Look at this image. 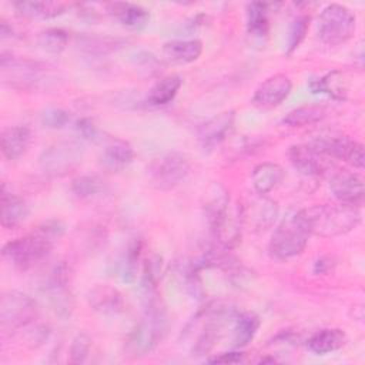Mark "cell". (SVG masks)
Returning <instances> with one entry per match:
<instances>
[{
	"instance_id": "1",
	"label": "cell",
	"mask_w": 365,
	"mask_h": 365,
	"mask_svg": "<svg viewBox=\"0 0 365 365\" xmlns=\"http://www.w3.org/2000/svg\"><path fill=\"white\" fill-rule=\"evenodd\" d=\"M237 317V311L230 304L211 302L204 307L187 324L181 338L188 344L192 355L208 354L222 335V329Z\"/></svg>"
},
{
	"instance_id": "2",
	"label": "cell",
	"mask_w": 365,
	"mask_h": 365,
	"mask_svg": "<svg viewBox=\"0 0 365 365\" xmlns=\"http://www.w3.org/2000/svg\"><path fill=\"white\" fill-rule=\"evenodd\" d=\"M66 225L58 220H50L36 231L7 242L3 247V257L16 268L26 271L41 262L51 251L56 238L61 237Z\"/></svg>"
},
{
	"instance_id": "3",
	"label": "cell",
	"mask_w": 365,
	"mask_h": 365,
	"mask_svg": "<svg viewBox=\"0 0 365 365\" xmlns=\"http://www.w3.org/2000/svg\"><path fill=\"white\" fill-rule=\"evenodd\" d=\"M309 234L332 238L348 234L361 222V211L348 204H317L298 210Z\"/></svg>"
},
{
	"instance_id": "4",
	"label": "cell",
	"mask_w": 365,
	"mask_h": 365,
	"mask_svg": "<svg viewBox=\"0 0 365 365\" xmlns=\"http://www.w3.org/2000/svg\"><path fill=\"white\" fill-rule=\"evenodd\" d=\"M168 321L164 307L155 298V294L145 297V308L141 319L130 334L128 346L135 355L151 352L167 332Z\"/></svg>"
},
{
	"instance_id": "5",
	"label": "cell",
	"mask_w": 365,
	"mask_h": 365,
	"mask_svg": "<svg viewBox=\"0 0 365 365\" xmlns=\"http://www.w3.org/2000/svg\"><path fill=\"white\" fill-rule=\"evenodd\" d=\"M0 67L4 84L17 90H40L54 80L46 64L29 58L13 57L11 54L7 57L4 51L1 53Z\"/></svg>"
},
{
	"instance_id": "6",
	"label": "cell",
	"mask_w": 365,
	"mask_h": 365,
	"mask_svg": "<svg viewBox=\"0 0 365 365\" xmlns=\"http://www.w3.org/2000/svg\"><path fill=\"white\" fill-rule=\"evenodd\" d=\"M309 235L311 234L304 224L299 211L288 214L271 237L269 252L279 261L294 258L305 250Z\"/></svg>"
},
{
	"instance_id": "7",
	"label": "cell",
	"mask_w": 365,
	"mask_h": 365,
	"mask_svg": "<svg viewBox=\"0 0 365 365\" xmlns=\"http://www.w3.org/2000/svg\"><path fill=\"white\" fill-rule=\"evenodd\" d=\"M355 27L356 20L354 13L342 4H328L319 14L318 34L328 46H338L349 40Z\"/></svg>"
},
{
	"instance_id": "8",
	"label": "cell",
	"mask_w": 365,
	"mask_h": 365,
	"mask_svg": "<svg viewBox=\"0 0 365 365\" xmlns=\"http://www.w3.org/2000/svg\"><path fill=\"white\" fill-rule=\"evenodd\" d=\"M84 157V148L78 141H58L41 151L38 167L48 177H64L74 171Z\"/></svg>"
},
{
	"instance_id": "9",
	"label": "cell",
	"mask_w": 365,
	"mask_h": 365,
	"mask_svg": "<svg viewBox=\"0 0 365 365\" xmlns=\"http://www.w3.org/2000/svg\"><path fill=\"white\" fill-rule=\"evenodd\" d=\"M37 315V305L33 298L20 291H7L0 299V322L3 329L27 327Z\"/></svg>"
},
{
	"instance_id": "10",
	"label": "cell",
	"mask_w": 365,
	"mask_h": 365,
	"mask_svg": "<svg viewBox=\"0 0 365 365\" xmlns=\"http://www.w3.org/2000/svg\"><path fill=\"white\" fill-rule=\"evenodd\" d=\"M41 289L58 317L67 318L71 315L73 297L68 288V271L64 264H58L47 272Z\"/></svg>"
},
{
	"instance_id": "11",
	"label": "cell",
	"mask_w": 365,
	"mask_h": 365,
	"mask_svg": "<svg viewBox=\"0 0 365 365\" xmlns=\"http://www.w3.org/2000/svg\"><path fill=\"white\" fill-rule=\"evenodd\" d=\"M309 145L322 154L324 157L338 158L342 160L356 168H364L365 164V154H364V145L352 140L349 137L335 135V137H318Z\"/></svg>"
},
{
	"instance_id": "12",
	"label": "cell",
	"mask_w": 365,
	"mask_h": 365,
	"mask_svg": "<svg viewBox=\"0 0 365 365\" xmlns=\"http://www.w3.org/2000/svg\"><path fill=\"white\" fill-rule=\"evenodd\" d=\"M188 173V158L180 151H171L155 161L151 168V180L158 190H171L182 182Z\"/></svg>"
},
{
	"instance_id": "13",
	"label": "cell",
	"mask_w": 365,
	"mask_h": 365,
	"mask_svg": "<svg viewBox=\"0 0 365 365\" xmlns=\"http://www.w3.org/2000/svg\"><path fill=\"white\" fill-rule=\"evenodd\" d=\"M292 81L287 74L277 73L265 78L252 96V104L258 108L269 110L278 107L291 93Z\"/></svg>"
},
{
	"instance_id": "14",
	"label": "cell",
	"mask_w": 365,
	"mask_h": 365,
	"mask_svg": "<svg viewBox=\"0 0 365 365\" xmlns=\"http://www.w3.org/2000/svg\"><path fill=\"white\" fill-rule=\"evenodd\" d=\"M329 190L338 202L358 207L365 194L362 178L348 170H338L331 175Z\"/></svg>"
},
{
	"instance_id": "15",
	"label": "cell",
	"mask_w": 365,
	"mask_h": 365,
	"mask_svg": "<svg viewBox=\"0 0 365 365\" xmlns=\"http://www.w3.org/2000/svg\"><path fill=\"white\" fill-rule=\"evenodd\" d=\"M278 217V204L277 201L267 198L265 194H259V197L251 200L248 205H242V221L244 227H250V230L259 232L269 228Z\"/></svg>"
},
{
	"instance_id": "16",
	"label": "cell",
	"mask_w": 365,
	"mask_h": 365,
	"mask_svg": "<svg viewBox=\"0 0 365 365\" xmlns=\"http://www.w3.org/2000/svg\"><path fill=\"white\" fill-rule=\"evenodd\" d=\"M235 114L232 110L222 111L208 121H205L198 130V140L204 150H212L220 145L230 134L234 125Z\"/></svg>"
},
{
	"instance_id": "17",
	"label": "cell",
	"mask_w": 365,
	"mask_h": 365,
	"mask_svg": "<svg viewBox=\"0 0 365 365\" xmlns=\"http://www.w3.org/2000/svg\"><path fill=\"white\" fill-rule=\"evenodd\" d=\"M288 157L292 167L302 175L318 177L327 170L324 155L315 151L309 144L292 145L288 151Z\"/></svg>"
},
{
	"instance_id": "18",
	"label": "cell",
	"mask_w": 365,
	"mask_h": 365,
	"mask_svg": "<svg viewBox=\"0 0 365 365\" xmlns=\"http://www.w3.org/2000/svg\"><path fill=\"white\" fill-rule=\"evenodd\" d=\"M87 301L90 307L103 315H117L124 309L121 292L108 285H97L88 291Z\"/></svg>"
},
{
	"instance_id": "19",
	"label": "cell",
	"mask_w": 365,
	"mask_h": 365,
	"mask_svg": "<svg viewBox=\"0 0 365 365\" xmlns=\"http://www.w3.org/2000/svg\"><path fill=\"white\" fill-rule=\"evenodd\" d=\"M134 160V150L128 141L114 138L110 140L101 153L100 163L101 165L113 173L127 168Z\"/></svg>"
},
{
	"instance_id": "20",
	"label": "cell",
	"mask_w": 365,
	"mask_h": 365,
	"mask_svg": "<svg viewBox=\"0 0 365 365\" xmlns=\"http://www.w3.org/2000/svg\"><path fill=\"white\" fill-rule=\"evenodd\" d=\"M1 153L7 160H19L31 143V131L26 125H11L1 131Z\"/></svg>"
},
{
	"instance_id": "21",
	"label": "cell",
	"mask_w": 365,
	"mask_h": 365,
	"mask_svg": "<svg viewBox=\"0 0 365 365\" xmlns=\"http://www.w3.org/2000/svg\"><path fill=\"white\" fill-rule=\"evenodd\" d=\"M29 217L27 202L17 194L7 191L6 185L1 187V225L4 228L19 227Z\"/></svg>"
},
{
	"instance_id": "22",
	"label": "cell",
	"mask_w": 365,
	"mask_h": 365,
	"mask_svg": "<svg viewBox=\"0 0 365 365\" xmlns=\"http://www.w3.org/2000/svg\"><path fill=\"white\" fill-rule=\"evenodd\" d=\"M285 178L284 168L277 163H259L254 167L251 180L252 187L258 194H268L275 190Z\"/></svg>"
},
{
	"instance_id": "23",
	"label": "cell",
	"mask_w": 365,
	"mask_h": 365,
	"mask_svg": "<svg viewBox=\"0 0 365 365\" xmlns=\"http://www.w3.org/2000/svg\"><path fill=\"white\" fill-rule=\"evenodd\" d=\"M204 200H205L204 201V212H205L208 225L211 228L218 222V220L228 210V207L231 204L230 194L224 185H221L220 182H212L208 185Z\"/></svg>"
},
{
	"instance_id": "24",
	"label": "cell",
	"mask_w": 365,
	"mask_h": 365,
	"mask_svg": "<svg viewBox=\"0 0 365 365\" xmlns=\"http://www.w3.org/2000/svg\"><path fill=\"white\" fill-rule=\"evenodd\" d=\"M108 13L123 26L133 30H141L150 21L148 10L134 3H111L108 4Z\"/></svg>"
},
{
	"instance_id": "25",
	"label": "cell",
	"mask_w": 365,
	"mask_h": 365,
	"mask_svg": "<svg viewBox=\"0 0 365 365\" xmlns=\"http://www.w3.org/2000/svg\"><path fill=\"white\" fill-rule=\"evenodd\" d=\"M346 334L339 328H324L311 335L308 349L315 355H325L341 349L346 344Z\"/></svg>"
},
{
	"instance_id": "26",
	"label": "cell",
	"mask_w": 365,
	"mask_h": 365,
	"mask_svg": "<svg viewBox=\"0 0 365 365\" xmlns=\"http://www.w3.org/2000/svg\"><path fill=\"white\" fill-rule=\"evenodd\" d=\"M163 53L167 58L178 64H188L195 61L202 53V43L197 38L173 40L163 46Z\"/></svg>"
},
{
	"instance_id": "27",
	"label": "cell",
	"mask_w": 365,
	"mask_h": 365,
	"mask_svg": "<svg viewBox=\"0 0 365 365\" xmlns=\"http://www.w3.org/2000/svg\"><path fill=\"white\" fill-rule=\"evenodd\" d=\"M261 325L259 317L252 311H245L237 314L232 321V346L244 348L255 336Z\"/></svg>"
},
{
	"instance_id": "28",
	"label": "cell",
	"mask_w": 365,
	"mask_h": 365,
	"mask_svg": "<svg viewBox=\"0 0 365 365\" xmlns=\"http://www.w3.org/2000/svg\"><path fill=\"white\" fill-rule=\"evenodd\" d=\"M13 7L24 17L41 20L58 17L67 10V4L61 1H17Z\"/></svg>"
},
{
	"instance_id": "29",
	"label": "cell",
	"mask_w": 365,
	"mask_h": 365,
	"mask_svg": "<svg viewBox=\"0 0 365 365\" xmlns=\"http://www.w3.org/2000/svg\"><path fill=\"white\" fill-rule=\"evenodd\" d=\"M182 86V78L178 74H170L157 81L148 91L147 101L151 106H165L174 100Z\"/></svg>"
},
{
	"instance_id": "30",
	"label": "cell",
	"mask_w": 365,
	"mask_h": 365,
	"mask_svg": "<svg viewBox=\"0 0 365 365\" xmlns=\"http://www.w3.org/2000/svg\"><path fill=\"white\" fill-rule=\"evenodd\" d=\"M327 115L325 107L319 104H307L291 110L282 118V124L287 127H305L321 121Z\"/></svg>"
},
{
	"instance_id": "31",
	"label": "cell",
	"mask_w": 365,
	"mask_h": 365,
	"mask_svg": "<svg viewBox=\"0 0 365 365\" xmlns=\"http://www.w3.org/2000/svg\"><path fill=\"white\" fill-rule=\"evenodd\" d=\"M309 90L315 94H328L336 100L345 98L346 93V87L342 84V74L339 71H332L321 78L312 80L309 83Z\"/></svg>"
},
{
	"instance_id": "32",
	"label": "cell",
	"mask_w": 365,
	"mask_h": 365,
	"mask_svg": "<svg viewBox=\"0 0 365 365\" xmlns=\"http://www.w3.org/2000/svg\"><path fill=\"white\" fill-rule=\"evenodd\" d=\"M268 4L251 3L247 9V27L248 33L254 37H264L268 31Z\"/></svg>"
},
{
	"instance_id": "33",
	"label": "cell",
	"mask_w": 365,
	"mask_h": 365,
	"mask_svg": "<svg viewBox=\"0 0 365 365\" xmlns=\"http://www.w3.org/2000/svg\"><path fill=\"white\" fill-rule=\"evenodd\" d=\"M38 46L53 54L61 53L68 43V33L63 29H46L38 34Z\"/></svg>"
},
{
	"instance_id": "34",
	"label": "cell",
	"mask_w": 365,
	"mask_h": 365,
	"mask_svg": "<svg viewBox=\"0 0 365 365\" xmlns=\"http://www.w3.org/2000/svg\"><path fill=\"white\" fill-rule=\"evenodd\" d=\"M104 190L103 181L96 175H80L73 180L71 182V191L78 198H91L98 195Z\"/></svg>"
},
{
	"instance_id": "35",
	"label": "cell",
	"mask_w": 365,
	"mask_h": 365,
	"mask_svg": "<svg viewBox=\"0 0 365 365\" xmlns=\"http://www.w3.org/2000/svg\"><path fill=\"white\" fill-rule=\"evenodd\" d=\"M140 250H141L140 242H134V244H131L127 248V252H125V255L123 258L120 275H121L123 282H125V284H133L135 281V278H137Z\"/></svg>"
},
{
	"instance_id": "36",
	"label": "cell",
	"mask_w": 365,
	"mask_h": 365,
	"mask_svg": "<svg viewBox=\"0 0 365 365\" xmlns=\"http://www.w3.org/2000/svg\"><path fill=\"white\" fill-rule=\"evenodd\" d=\"M308 26H309V17H307V16L297 17L292 21V24L289 27V33H288L287 54H291L299 46V43L304 40V37L308 31Z\"/></svg>"
},
{
	"instance_id": "37",
	"label": "cell",
	"mask_w": 365,
	"mask_h": 365,
	"mask_svg": "<svg viewBox=\"0 0 365 365\" xmlns=\"http://www.w3.org/2000/svg\"><path fill=\"white\" fill-rule=\"evenodd\" d=\"M70 120H71L70 113L60 107H47L41 113V123L47 128H53V130L63 128L70 123Z\"/></svg>"
},
{
	"instance_id": "38",
	"label": "cell",
	"mask_w": 365,
	"mask_h": 365,
	"mask_svg": "<svg viewBox=\"0 0 365 365\" xmlns=\"http://www.w3.org/2000/svg\"><path fill=\"white\" fill-rule=\"evenodd\" d=\"M91 338L86 332L78 334L70 346V362L71 364H83L90 352Z\"/></svg>"
},
{
	"instance_id": "39",
	"label": "cell",
	"mask_w": 365,
	"mask_h": 365,
	"mask_svg": "<svg viewBox=\"0 0 365 365\" xmlns=\"http://www.w3.org/2000/svg\"><path fill=\"white\" fill-rule=\"evenodd\" d=\"M78 134L84 138V140H88V141H93V143H98L103 140L101 137V131L98 130V127L90 120V118H81L77 121V125H76Z\"/></svg>"
},
{
	"instance_id": "40",
	"label": "cell",
	"mask_w": 365,
	"mask_h": 365,
	"mask_svg": "<svg viewBox=\"0 0 365 365\" xmlns=\"http://www.w3.org/2000/svg\"><path fill=\"white\" fill-rule=\"evenodd\" d=\"M245 354L240 351H231V352H222L220 355H215L208 359L211 364H238L244 361Z\"/></svg>"
},
{
	"instance_id": "41",
	"label": "cell",
	"mask_w": 365,
	"mask_h": 365,
	"mask_svg": "<svg viewBox=\"0 0 365 365\" xmlns=\"http://www.w3.org/2000/svg\"><path fill=\"white\" fill-rule=\"evenodd\" d=\"M331 259L327 258V257H322L319 258L315 265H314V272L315 274H325L328 269H331Z\"/></svg>"
}]
</instances>
